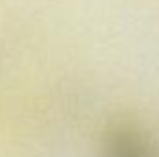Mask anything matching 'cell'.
Listing matches in <instances>:
<instances>
[{
	"mask_svg": "<svg viewBox=\"0 0 159 157\" xmlns=\"http://www.w3.org/2000/svg\"><path fill=\"white\" fill-rule=\"evenodd\" d=\"M98 157H159V150L143 128L126 122L104 131Z\"/></svg>",
	"mask_w": 159,
	"mask_h": 157,
	"instance_id": "6da1fadb",
	"label": "cell"
}]
</instances>
